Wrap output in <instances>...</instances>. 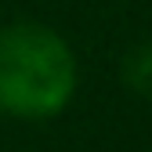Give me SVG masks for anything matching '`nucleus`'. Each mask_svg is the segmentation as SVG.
Returning a JSON list of instances; mask_svg holds the SVG:
<instances>
[{
	"label": "nucleus",
	"instance_id": "f257e3e1",
	"mask_svg": "<svg viewBox=\"0 0 152 152\" xmlns=\"http://www.w3.org/2000/svg\"><path fill=\"white\" fill-rule=\"evenodd\" d=\"M76 91L69 44L40 22L0 29V112L18 120L58 116Z\"/></svg>",
	"mask_w": 152,
	"mask_h": 152
},
{
	"label": "nucleus",
	"instance_id": "f03ea898",
	"mask_svg": "<svg viewBox=\"0 0 152 152\" xmlns=\"http://www.w3.org/2000/svg\"><path fill=\"white\" fill-rule=\"evenodd\" d=\"M123 83L152 102V40L138 44L123 62Z\"/></svg>",
	"mask_w": 152,
	"mask_h": 152
}]
</instances>
